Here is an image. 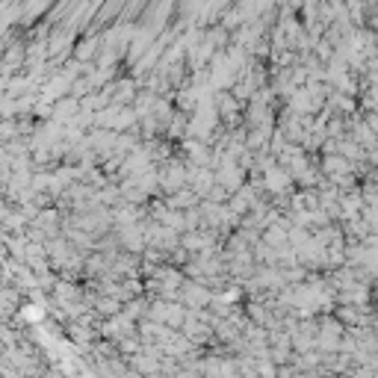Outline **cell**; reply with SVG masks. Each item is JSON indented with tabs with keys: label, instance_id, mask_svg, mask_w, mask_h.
I'll return each instance as SVG.
<instances>
[{
	"label": "cell",
	"instance_id": "cell-1",
	"mask_svg": "<svg viewBox=\"0 0 378 378\" xmlns=\"http://www.w3.org/2000/svg\"><path fill=\"white\" fill-rule=\"evenodd\" d=\"M136 349V343L134 340H127V343H122V352H134Z\"/></svg>",
	"mask_w": 378,
	"mask_h": 378
},
{
	"label": "cell",
	"instance_id": "cell-2",
	"mask_svg": "<svg viewBox=\"0 0 378 378\" xmlns=\"http://www.w3.org/2000/svg\"><path fill=\"white\" fill-rule=\"evenodd\" d=\"M145 378H172V375H166V372H154V375H145Z\"/></svg>",
	"mask_w": 378,
	"mask_h": 378
}]
</instances>
